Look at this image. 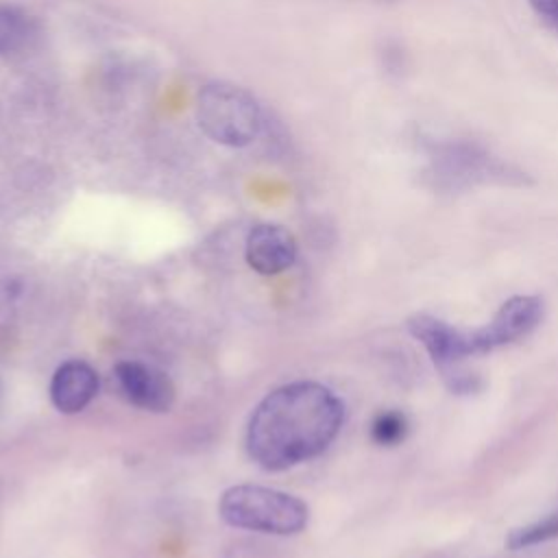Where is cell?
<instances>
[{"instance_id":"cell-1","label":"cell","mask_w":558,"mask_h":558,"mask_svg":"<svg viewBox=\"0 0 558 558\" xmlns=\"http://www.w3.org/2000/svg\"><path fill=\"white\" fill-rule=\"evenodd\" d=\"M344 421L340 397L318 381H292L253 410L246 449L266 471H283L320 456Z\"/></svg>"},{"instance_id":"cell-2","label":"cell","mask_w":558,"mask_h":558,"mask_svg":"<svg viewBox=\"0 0 558 558\" xmlns=\"http://www.w3.org/2000/svg\"><path fill=\"white\" fill-rule=\"evenodd\" d=\"M423 155L421 181L440 194H458L480 185H530L532 179L512 161L466 137L418 135Z\"/></svg>"},{"instance_id":"cell-3","label":"cell","mask_w":558,"mask_h":558,"mask_svg":"<svg viewBox=\"0 0 558 558\" xmlns=\"http://www.w3.org/2000/svg\"><path fill=\"white\" fill-rule=\"evenodd\" d=\"M218 512L231 527L277 536L299 534L310 519V508L303 499L255 484L227 488L220 497Z\"/></svg>"},{"instance_id":"cell-4","label":"cell","mask_w":558,"mask_h":558,"mask_svg":"<svg viewBox=\"0 0 558 558\" xmlns=\"http://www.w3.org/2000/svg\"><path fill=\"white\" fill-rule=\"evenodd\" d=\"M196 122L216 144L242 148L262 131V107L257 98L233 83L216 81L198 89Z\"/></svg>"},{"instance_id":"cell-5","label":"cell","mask_w":558,"mask_h":558,"mask_svg":"<svg viewBox=\"0 0 558 558\" xmlns=\"http://www.w3.org/2000/svg\"><path fill=\"white\" fill-rule=\"evenodd\" d=\"M408 331L423 344L436 368L442 373L449 390L456 395H471L480 390V377L460 368L464 357L475 355L471 344V331L458 329L451 323L418 312L408 318Z\"/></svg>"},{"instance_id":"cell-6","label":"cell","mask_w":558,"mask_h":558,"mask_svg":"<svg viewBox=\"0 0 558 558\" xmlns=\"http://www.w3.org/2000/svg\"><path fill=\"white\" fill-rule=\"evenodd\" d=\"M543 299L534 294H517L499 305L493 318L477 329H471L473 353H490L530 336L543 320Z\"/></svg>"},{"instance_id":"cell-7","label":"cell","mask_w":558,"mask_h":558,"mask_svg":"<svg viewBox=\"0 0 558 558\" xmlns=\"http://www.w3.org/2000/svg\"><path fill=\"white\" fill-rule=\"evenodd\" d=\"M113 379L120 395L140 410L168 412L174 403L177 390L172 379L150 364L120 362L113 368Z\"/></svg>"},{"instance_id":"cell-8","label":"cell","mask_w":558,"mask_h":558,"mask_svg":"<svg viewBox=\"0 0 558 558\" xmlns=\"http://www.w3.org/2000/svg\"><path fill=\"white\" fill-rule=\"evenodd\" d=\"M246 264L259 275H279L296 259V240L281 225H257L251 229L244 246Z\"/></svg>"},{"instance_id":"cell-9","label":"cell","mask_w":558,"mask_h":558,"mask_svg":"<svg viewBox=\"0 0 558 558\" xmlns=\"http://www.w3.org/2000/svg\"><path fill=\"white\" fill-rule=\"evenodd\" d=\"M98 392V375L83 360L63 362L50 379V401L61 414L85 410Z\"/></svg>"},{"instance_id":"cell-10","label":"cell","mask_w":558,"mask_h":558,"mask_svg":"<svg viewBox=\"0 0 558 558\" xmlns=\"http://www.w3.org/2000/svg\"><path fill=\"white\" fill-rule=\"evenodd\" d=\"M33 20L17 7L0 4V54L15 52L33 37Z\"/></svg>"},{"instance_id":"cell-11","label":"cell","mask_w":558,"mask_h":558,"mask_svg":"<svg viewBox=\"0 0 558 558\" xmlns=\"http://www.w3.org/2000/svg\"><path fill=\"white\" fill-rule=\"evenodd\" d=\"M554 538H558V510L549 512L547 517H543L534 523L512 530L506 538V545L510 549H527V547L554 541Z\"/></svg>"},{"instance_id":"cell-12","label":"cell","mask_w":558,"mask_h":558,"mask_svg":"<svg viewBox=\"0 0 558 558\" xmlns=\"http://www.w3.org/2000/svg\"><path fill=\"white\" fill-rule=\"evenodd\" d=\"M410 429L408 416L399 410H384L371 423V438L381 447H395L405 440Z\"/></svg>"},{"instance_id":"cell-13","label":"cell","mask_w":558,"mask_h":558,"mask_svg":"<svg viewBox=\"0 0 558 558\" xmlns=\"http://www.w3.org/2000/svg\"><path fill=\"white\" fill-rule=\"evenodd\" d=\"M534 13L554 31H558V0H530Z\"/></svg>"}]
</instances>
